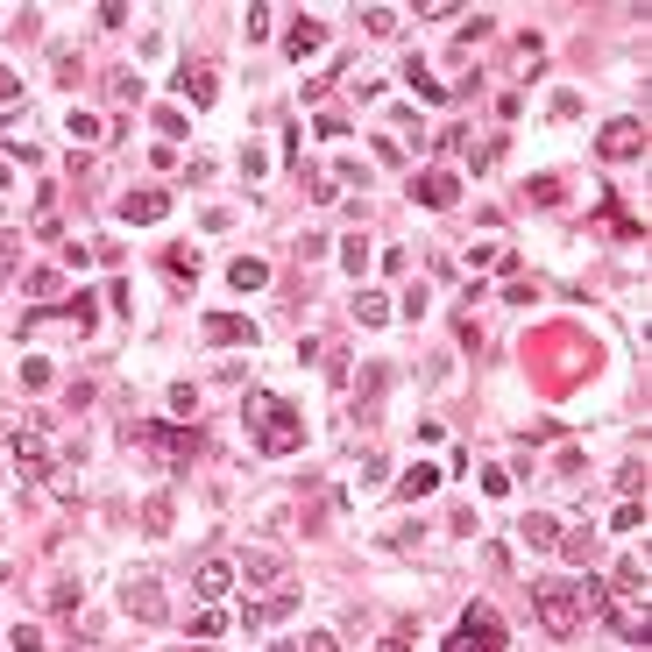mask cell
<instances>
[{"label": "cell", "mask_w": 652, "mask_h": 652, "mask_svg": "<svg viewBox=\"0 0 652 652\" xmlns=\"http://www.w3.org/2000/svg\"><path fill=\"white\" fill-rule=\"evenodd\" d=\"M532 610H539V624H546L553 638H575V631L603 610V582H596V575H575V582H567V575H560V582H539V589H532Z\"/></svg>", "instance_id": "6da1fadb"}, {"label": "cell", "mask_w": 652, "mask_h": 652, "mask_svg": "<svg viewBox=\"0 0 652 652\" xmlns=\"http://www.w3.org/2000/svg\"><path fill=\"white\" fill-rule=\"evenodd\" d=\"M241 426H256V447H263L270 461H284V454L305 447V419L291 412L284 397H270V390H249V397H241Z\"/></svg>", "instance_id": "7a4b0ae2"}, {"label": "cell", "mask_w": 652, "mask_h": 652, "mask_svg": "<svg viewBox=\"0 0 652 652\" xmlns=\"http://www.w3.org/2000/svg\"><path fill=\"white\" fill-rule=\"evenodd\" d=\"M128 447H149V454H163V468H192L199 461V426H128Z\"/></svg>", "instance_id": "3957f363"}, {"label": "cell", "mask_w": 652, "mask_h": 652, "mask_svg": "<svg viewBox=\"0 0 652 652\" xmlns=\"http://www.w3.org/2000/svg\"><path fill=\"white\" fill-rule=\"evenodd\" d=\"M603 617L617 624L624 645H645V638H652V603H645V589H610V582H603Z\"/></svg>", "instance_id": "277c9868"}, {"label": "cell", "mask_w": 652, "mask_h": 652, "mask_svg": "<svg viewBox=\"0 0 652 652\" xmlns=\"http://www.w3.org/2000/svg\"><path fill=\"white\" fill-rule=\"evenodd\" d=\"M8 461H15V475H22V482H50V447H43V419H22V426L8 433Z\"/></svg>", "instance_id": "5b68a950"}, {"label": "cell", "mask_w": 652, "mask_h": 652, "mask_svg": "<svg viewBox=\"0 0 652 652\" xmlns=\"http://www.w3.org/2000/svg\"><path fill=\"white\" fill-rule=\"evenodd\" d=\"M454 638H468L475 652H504V638H511V631H504V617L489 610V603H468V610H461V631H454Z\"/></svg>", "instance_id": "8992f818"}, {"label": "cell", "mask_w": 652, "mask_h": 652, "mask_svg": "<svg viewBox=\"0 0 652 652\" xmlns=\"http://www.w3.org/2000/svg\"><path fill=\"white\" fill-rule=\"evenodd\" d=\"M412 199L433 206V213H447V206L461 199V171H447V163H433V171H412Z\"/></svg>", "instance_id": "52a82bcc"}, {"label": "cell", "mask_w": 652, "mask_h": 652, "mask_svg": "<svg viewBox=\"0 0 652 652\" xmlns=\"http://www.w3.org/2000/svg\"><path fill=\"white\" fill-rule=\"evenodd\" d=\"M163 213H171V192H163V185H142V192H121V206H114V220H128V227H156Z\"/></svg>", "instance_id": "ba28073f"}, {"label": "cell", "mask_w": 652, "mask_h": 652, "mask_svg": "<svg viewBox=\"0 0 652 652\" xmlns=\"http://www.w3.org/2000/svg\"><path fill=\"white\" fill-rule=\"evenodd\" d=\"M234 575L249 582V589H270V582H284V575H291V560H284L277 546H256V553H241V560H234Z\"/></svg>", "instance_id": "9c48e42d"}, {"label": "cell", "mask_w": 652, "mask_h": 652, "mask_svg": "<svg viewBox=\"0 0 652 652\" xmlns=\"http://www.w3.org/2000/svg\"><path fill=\"white\" fill-rule=\"evenodd\" d=\"M121 603H128L135 624H163V582H156V575H128Z\"/></svg>", "instance_id": "30bf717a"}, {"label": "cell", "mask_w": 652, "mask_h": 652, "mask_svg": "<svg viewBox=\"0 0 652 652\" xmlns=\"http://www.w3.org/2000/svg\"><path fill=\"white\" fill-rule=\"evenodd\" d=\"M206 341L213 348H241V341L256 348V319L249 312H206Z\"/></svg>", "instance_id": "8fae6325"}, {"label": "cell", "mask_w": 652, "mask_h": 652, "mask_svg": "<svg viewBox=\"0 0 652 652\" xmlns=\"http://www.w3.org/2000/svg\"><path fill=\"white\" fill-rule=\"evenodd\" d=\"M596 149H603V156H610V163H631V156H638V149H645V121H631V114H624V121H610V128H603V142H596Z\"/></svg>", "instance_id": "7c38bea8"}, {"label": "cell", "mask_w": 652, "mask_h": 652, "mask_svg": "<svg viewBox=\"0 0 652 652\" xmlns=\"http://www.w3.org/2000/svg\"><path fill=\"white\" fill-rule=\"evenodd\" d=\"M319 50H326V22H319V15H298L291 36H284V57L305 64V57H319Z\"/></svg>", "instance_id": "4fadbf2b"}, {"label": "cell", "mask_w": 652, "mask_h": 652, "mask_svg": "<svg viewBox=\"0 0 652 652\" xmlns=\"http://www.w3.org/2000/svg\"><path fill=\"white\" fill-rule=\"evenodd\" d=\"M192 589H199V603H220V596L234 589V560H227V553L199 560V575H192Z\"/></svg>", "instance_id": "5bb4252c"}, {"label": "cell", "mask_w": 652, "mask_h": 652, "mask_svg": "<svg viewBox=\"0 0 652 652\" xmlns=\"http://www.w3.org/2000/svg\"><path fill=\"white\" fill-rule=\"evenodd\" d=\"M553 546H560V560H567V567H596V553H603L596 525H575V532H560Z\"/></svg>", "instance_id": "9a60e30c"}, {"label": "cell", "mask_w": 652, "mask_h": 652, "mask_svg": "<svg viewBox=\"0 0 652 652\" xmlns=\"http://www.w3.org/2000/svg\"><path fill=\"white\" fill-rule=\"evenodd\" d=\"M298 603H305L298 589H277L270 603H249V610H241V624H249V631H263V624H284V617H291Z\"/></svg>", "instance_id": "2e32d148"}, {"label": "cell", "mask_w": 652, "mask_h": 652, "mask_svg": "<svg viewBox=\"0 0 652 652\" xmlns=\"http://www.w3.org/2000/svg\"><path fill=\"white\" fill-rule=\"evenodd\" d=\"M440 482H447V475H440L433 461H412V468H404V475H397V497H404V504H419V497H433V489H440Z\"/></svg>", "instance_id": "e0dca14e"}, {"label": "cell", "mask_w": 652, "mask_h": 652, "mask_svg": "<svg viewBox=\"0 0 652 652\" xmlns=\"http://www.w3.org/2000/svg\"><path fill=\"white\" fill-rule=\"evenodd\" d=\"M178 93H185L192 107H213V93H220V86H213V64H185V71H178Z\"/></svg>", "instance_id": "ac0fdd59"}, {"label": "cell", "mask_w": 652, "mask_h": 652, "mask_svg": "<svg viewBox=\"0 0 652 652\" xmlns=\"http://www.w3.org/2000/svg\"><path fill=\"white\" fill-rule=\"evenodd\" d=\"M227 284H234V291H263V284H270V263H263V256H234V263H227Z\"/></svg>", "instance_id": "d6986e66"}, {"label": "cell", "mask_w": 652, "mask_h": 652, "mask_svg": "<svg viewBox=\"0 0 652 652\" xmlns=\"http://www.w3.org/2000/svg\"><path fill=\"white\" fill-rule=\"evenodd\" d=\"M57 312H64L71 326H78V334H93V319H100V298H93V291H78V298H64Z\"/></svg>", "instance_id": "ffe728a7"}, {"label": "cell", "mask_w": 652, "mask_h": 652, "mask_svg": "<svg viewBox=\"0 0 652 652\" xmlns=\"http://www.w3.org/2000/svg\"><path fill=\"white\" fill-rule=\"evenodd\" d=\"M475 256V270H504V277H518V256L504 249V241H482V249H468Z\"/></svg>", "instance_id": "44dd1931"}, {"label": "cell", "mask_w": 652, "mask_h": 652, "mask_svg": "<svg viewBox=\"0 0 652 652\" xmlns=\"http://www.w3.org/2000/svg\"><path fill=\"white\" fill-rule=\"evenodd\" d=\"M355 319H362V326H390L397 312H390V298H383V291H355Z\"/></svg>", "instance_id": "7402d4cb"}, {"label": "cell", "mask_w": 652, "mask_h": 652, "mask_svg": "<svg viewBox=\"0 0 652 652\" xmlns=\"http://www.w3.org/2000/svg\"><path fill=\"white\" fill-rule=\"evenodd\" d=\"M518 539H525V546H553V539H560V518H553V511H532V518L518 525Z\"/></svg>", "instance_id": "603a6c76"}, {"label": "cell", "mask_w": 652, "mask_h": 652, "mask_svg": "<svg viewBox=\"0 0 652 652\" xmlns=\"http://www.w3.org/2000/svg\"><path fill=\"white\" fill-rule=\"evenodd\" d=\"M404 78H412V86H419V100H447V86H433V78H426V57H404Z\"/></svg>", "instance_id": "cb8c5ba5"}, {"label": "cell", "mask_w": 652, "mask_h": 652, "mask_svg": "<svg viewBox=\"0 0 652 652\" xmlns=\"http://www.w3.org/2000/svg\"><path fill=\"white\" fill-rule=\"evenodd\" d=\"M192 631H199V638H220V631H227V610H220V603H199Z\"/></svg>", "instance_id": "d4e9b609"}, {"label": "cell", "mask_w": 652, "mask_h": 652, "mask_svg": "<svg viewBox=\"0 0 652 652\" xmlns=\"http://www.w3.org/2000/svg\"><path fill=\"white\" fill-rule=\"evenodd\" d=\"M142 532H149V539H163V532H171V504H163V497H149V511H142Z\"/></svg>", "instance_id": "484cf974"}, {"label": "cell", "mask_w": 652, "mask_h": 652, "mask_svg": "<svg viewBox=\"0 0 652 652\" xmlns=\"http://www.w3.org/2000/svg\"><path fill=\"white\" fill-rule=\"evenodd\" d=\"M383 369H390V362H369V376L355 383V404H376V397H383Z\"/></svg>", "instance_id": "4316f807"}, {"label": "cell", "mask_w": 652, "mask_h": 652, "mask_svg": "<svg viewBox=\"0 0 652 652\" xmlns=\"http://www.w3.org/2000/svg\"><path fill=\"white\" fill-rule=\"evenodd\" d=\"M334 185H362V199H369V163H355V156H341V171H334Z\"/></svg>", "instance_id": "83f0119b"}, {"label": "cell", "mask_w": 652, "mask_h": 652, "mask_svg": "<svg viewBox=\"0 0 652 652\" xmlns=\"http://www.w3.org/2000/svg\"><path fill=\"white\" fill-rule=\"evenodd\" d=\"M341 263H348V270H355V277H362V270H369V241H362V234H348V241H341Z\"/></svg>", "instance_id": "f1b7e54d"}, {"label": "cell", "mask_w": 652, "mask_h": 652, "mask_svg": "<svg viewBox=\"0 0 652 652\" xmlns=\"http://www.w3.org/2000/svg\"><path fill=\"white\" fill-rule=\"evenodd\" d=\"M163 270H171V277H199V256L192 249H163Z\"/></svg>", "instance_id": "f546056e"}, {"label": "cell", "mask_w": 652, "mask_h": 652, "mask_svg": "<svg viewBox=\"0 0 652 652\" xmlns=\"http://www.w3.org/2000/svg\"><path fill=\"white\" fill-rule=\"evenodd\" d=\"M525 199H532V206H560V178H532Z\"/></svg>", "instance_id": "4dcf8cb0"}, {"label": "cell", "mask_w": 652, "mask_h": 652, "mask_svg": "<svg viewBox=\"0 0 652 652\" xmlns=\"http://www.w3.org/2000/svg\"><path fill=\"white\" fill-rule=\"evenodd\" d=\"M22 390H50V362H43V355L22 362Z\"/></svg>", "instance_id": "1f68e13d"}, {"label": "cell", "mask_w": 652, "mask_h": 652, "mask_svg": "<svg viewBox=\"0 0 652 652\" xmlns=\"http://www.w3.org/2000/svg\"><path fill=\"white\" fill-rule=\"evenodd\" d=\"M71 135H78V142H100V114H86V107H71Z\"/></svg>", "instance_id": "d6a6232c"}, {"label": "cell", "mask_w": 652, "mask_h": 652, "mask_svg": "<svg viewBox=\"0 0 652 652\" xmlns=\"http://www.w3.org/2000/svg\"><path fill=\"white\" fill-rule=\"evenodd\" d=\"M171 412H178V419L199 412V390H192V383H171Z\"/></svg>", "instance_id": "836d02e7"}, {"label": "cell", "mask_w": 652, "mask_h": 652, "mask_svg": "<svg viewBox=\"0 0 652 652\" xmlns=\"http://www.w3.org/2000/svg\"><path fill=\"white\" fill-rule=\"evenodd\" d=\"M376 163H390V171H404V142H397V135H376Z\"/></svg>", "instance_id": "e575fe53"}, {"label": "cell", "mask_w": 652, "mask_h": 652, "mask_svg": "<svg viewBox=\"0 0 652 652\" xmlns=\"http://www.w3.org/2000/svg\"><path fill=\"white\" fill-rule=\"evenodd\" d=\"M617 489H624V497L638 504V489H645V461H624V475H617Z\"/></svg>", "instance_id": "d590c367"}, {"label": "cell", "mask_w": 652, "mask_h": 652, "mask_svg": "<svg viewBox=\"0 0 652 652\" xmlns=\"http://www.w3.org/2000/svg\"><path fill=\"white\" fill-rule=\"evenodd\" d=\"M362 29H369V36H397V15H390V8H369Z\"/></svg>", "instance_id": "8d00e7d4"}, {"label": "cell", "mask_w": 652, "mask_h": 652, "mask_svg": "<svg viewBox=\"0 0 652 652\" xmlns=\"http://www.w3.org/2000/svg\"><path fill=\"white\" fill-rule=\"evenodd\" d=\"M638 525H645V504H624V511L610 518V532H638Z\"/></svg>", "instance_id": "74e56055"}, {"label": "cell", "mask_w": 652, "mask_h": 652, "mask_svg": "<svg viewBox=\"0 0 652 652\" xmlns=\"http://www.w3.org/2000/svg\"><path fill=\"white\" fill-rule=\"evenodd\" d=\"M15 100H22V78H15L8 64H0V107H15Z\"/></svg>", "instance_id": "f35d334b"}, {"label": "cell", "mask_w": 652, "mask_h": 652, "mask_svg": "<svg viewBox=\"0 0 652 652\" xmlns=\"http://www.w3.org/2000/svg\"><path fill=\"white\" fill-rule=\"evenodd\" d=\"M504 298H511V305H532V298H539V284H525V277H511V284H504Z\"/></svg>", "instance_id": "ab89813d"}, {"label": "cell", "mask_w": 652, "mask_h": 652, "mask_svg": "<svg viewBox=\"0 0 652 652\" xmlns=\"http://www.w3.org/2000/svg\"><path fill=\"white\" fill-rule=\"evenodd\" d=\"M15 652H43V631H36V624H15Z\"/></svg>", "instance_id": "60d3db41"}, {"label": "cell", "mask_w": 652, "mask_h": 652, "mask_svg": "<svg viewBox=\"0 0 652 652\" xmlns=\"http://www.w3.org/2000/svg\"><path fill=\"white\" fill-rule=\"evenodd\" d=\"M298 652H341V645H334V631H305V645H298Z\"/></svg>", "instance_id": "b9f144b4"}, {"label": "cell", "mask_w": 652, "mask_h": 652, "mask_svg": "<svg viewBox=\"0 0 652 652\" xmlns=\"http://www.w3.org/2000/svg\"><path fill=\"white\" fill-rule=\"evenodd\" d=\"M8 270H15V249H0V291H8Z\"/></svg>", "instance_id": "7bdbcfd3"}, {"label": "cell", "mask_w": 652, "mask_h": 652, "mask_svg": "<svg viewBox=\"0 0 652 652\" xmlns=\"http://www.w3.org/2000/svg\"><path fill=\"white\" fill-rule=\"evenodd\" d=\"M376 652H412V645H404V638H383V645H376Z\"/></svg>", "instance_id": "ee69618b"}, {"label": "cell", "mask_w": 652, "mask_h": 652, "mask_svg": "<svg viewBox=\"0 0 652 652\" xmlns=\"http://www.w3.org/2000/svg\"><path fill=\"white\" fill-rule=\"evenodd\" d=\"M447 652H475V645H468V638H447Z\"/></svg>", "instance_id": "f6af8a7d"}, {"label": "cell", "mask_w": 652, "mask_h": 652, "mask_svg": "<svg viewBox=\"0 0 652 652\" xmlns=\"http://www.w3.org/2000/svg\"><path fill=\"white\" fill-rule=\"evenodd\" d=\"M0 192H8V163H0Z\"/></svg>", "instance_id": "bcb514c9"}, {"label": "cell", "mask_w": 652, "mask_h": 652, "mask_svg": "<svg viewBox=\"0 0 652 652\" xmlns=\"http://www.w3.org/2000/svg\"><path fill=\"white\" fill-rule=\"evenodd\" d=\"M270 652H298V645H270Z\"/></svg>", "instance_id": "7dc6e473"}]
</instances>
